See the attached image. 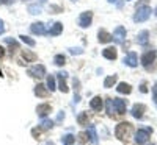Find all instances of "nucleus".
Masks as SVG:
<instances>
[{"instance_id":"nucleus-1","label":"nucleus","mask_w":157,"mask_h":145,"mask_svg":"<svg viewBox=\"0 0 157 145\" xmlns=\"http://www.w3.org/2000/svg\"><path fill=\"white\" fill-rule=\"evenodd\" d=\"M126 106H127L126 100H121V98H110V100H107V112L110 115L113 112L124 114L126 112Z\"/></svg>"},{"instance_id":"nucleus-2","label":"nucleus","mask_w":157,"mask_h":145,"mask_svg":"<svg viewBox=\"0 0 157 145\" xmlns=\"http://www.w3.org/2000/svg\"><path fill=\"white\" fill-rule=\"evenodd\" d=\"M130 131H132V125H130L129 122H123L116 126V131H115V134L116 137H120V139H124L130 134Z\"/></svg>"},{"instance_id":"nucleus-3","label":"nucleus","mask_w":157,"mask_h":145,"mask_svg":"<svg viewBox=\"0 0 157 145\" xmlns=\"http://www.w3.org/2000/svg\"><path fill=\"white\" fill-rule=\"evenodd\" d=\"M151 8L149 6H140L138 9H137V12H135V16H134V20L135 22H145V20H148V17L151 16Z\"/></svg>"},{"instance_id":"nucleus-4","label":"nucleus","mask_w":157,"mask_h":145,"mask_svg":"<svg viewBox=\"0 0 157 145\" xmlns=\"http://www.w3.org/2000/svg\"><path fill=\"white\" fill-rule=\"evenodd\" d=\"M151 128H146V129H138L135 133V142L137 143H146L149 140V134H151Z\"/></svg>"},{"instance_id":"nucleus-5","label":"nucleus","mask_w":157,"mask_h":145,"mask_svg":"<svg viewBox=\"0 0 157 145\" xmlns=\"http://www.w3.org/2000/svg\"><path fill=\"white\" fill-rule=\"evenodd\" d=\"M91 20H93V12L91 11H85L80 14V17H78V25H80L82 28H86L91 25Z\"/></svg>"},{"instance_id":"nucleus-6","label":"nucleus","mask_w":157,"mask_h":145,"mask_svg":"<svg viewBox=\"0 0 157 145\" xmlns=\"http://www.w3.org/2000/svg\"><path fill=\"white\" fill-rule=\"evenodd\" d=\"M112 37L115 39L118 44H123L124 39H126V28L124 27H116L115 31H113V34H112Z\"/></svg>"},{"instance_id":"nucleus-7","label":"nucleus","mask_w":157,"mask_h":145,"mask_svg":"<svg viewBox=\"0 0 157 145\" xmlns=\"http://www.w3.org/2000/svg\"><path fill=\"white\" fill-rule=\"evenodd\" d=\"M29 73L32 76H36V78H43L46 75V69H44L43 64H36V65H33L32 69H29Z\"/></svg>"},{"instance_id":"nucleus-8","label":"nucleus","mask_w":157,"mask_h":145,"mask_svg":"<svg viewBox=\"0 0 157 145\" xmlns=\"http://www.w3.org/2000/svg\"><path fill=\"white\" fill-rule=\"evenodd\" d=\"M30 30H32L35 34H46V33H47L46 25H44L43 22H35V23H32Z\"/></svg>"},{"instance_id":"nucleus-9","label":"nucleus","mask_w":157,"mask_h":145,"mask_svg":"<svg viewBox=\"0 0 157 145\" xmlns=\"http://www.w3.org/2000/svg\"><path fill=\"white\" fill-rule=\"evenodd\" d=\"M154 58H155L154 51H148V53H145V55L141 56V64L145 65V67H149V64L154 62Z\"/></svg>"},{"instance_id":"nucleus-10","label":"nucleus","mask_w":157,"mask_h":145,"mask_svg":"<svg viewBox=\"0 0 157 145\" xmlns=\"http://www.w3.org/2000/svg\"><path fill=\"white\" fill-rule=\"evenodd\" d=\"M148 41H149V31H148V30L140 31V33H138V36H137V42H138L140 45H146V44H148Z\"/></svg>"},{"instance_id":"nucleus-11","label":"nucleus","mask_w":157,"mask_h":145,"mask_svg":"<svg viewBox=\"0 0 157 145\" xmlns=\"http://www.w3.org/2000/svg\"><path fill=\"white\" fill-rule=\"evenodd\" d=\"M124 62L127 64V65H130V67H135L137 65V53L135 51H130V53H127V56L124 58Z\"/></svg>"},{"instance_id":"nucleus-12","label":"nucleus","mask_w":157,"mask_h":145,"mask_svg":"<svg viewBox=\"0 0 157 145\" xmlns=\"http://www.w3.org/2000/svg\"><path fill=\"white\" fill-rule=\"evenodd\" d=\"M102 55H104V58H107V59H116L118 51H116L115 47H107L105 50L102 51Z\"/></svg>"},{"instance_id":"nucleus-13","label":"nucleus","mask_w":157,"mask_h":145,"mask_svg":"<svg viewBox=\"0 0 157 145\" xmlns=\"http://www.w3.org/2000/svg\"><path fill=\"white\" fill-rule=\"evenodd\" d=\"M145 104H134V108H132V115L135 118H141L143 117V112H145Z\"/></svg>"},{"instance_id":"nucleus-14","label":"nucleus","mask_w":157,"mask_h":145,"mask_svg":"<svg viewBox=\"0 0 157 145\" xmlns=\"http://www.w3.org/2000/svg\"><path fill=\"white\" fill-rule=\"evenodd\" d=\"M68 76V73L66 72H60L58 73V80H60V84H58V87H60V90L61 92H64V94H66V92L69 90L68 89V86H66V83H64V78Z\"/></svg>"},{"instance_id":"nucleus-15","label":"nucleus","mask_w":157,"mask_h":145,"mask_svg":"<svg viewBox=\"0 0 157 145\" xmlns=\"http://www.w3.org/2000/svg\"><path fill=\"white\" fill-rule=\"evenodd\" d=\"M90 106H91V109H94V111H101V109L104 108L102 98H101V97H94L93 100L90 101Z\"/></svg>"},{"instance_id":"nucleus-16","label":"nucleus","mask_w":157,"mask_h":145,"mask_svg":"<svg viewBox=\"0 0 157 145\" xmlns=\"http://www.w3.org/2000/svg\"><path fill=\"white\" fill-rule=\"evenodd\" d=\"M36 112L38 115H41V117H46L49 112H50V104L49 103H44V104H39V106L36 108Z\"/></svg>"},{"instance_id":"nucleus-17","label":"nucleus","mask_w":157,"mask_h":145,"mask_svg":"<svg viewBox=\"0 0 157 145\" xmlns=\"http://www.w3.org/2000/svg\"><path fill=\"white\" fill-rule=\"evenodd\" d=\"M35 94H36L38 97L46 98V97L49 95V90H47V87H46L44 84H38V86L35 87Z\"/></svg>"},{"instance_id":"nucleus-18","label":"nucleus","mask_w":157,"mask_h":145,"mask_svg":"<svg viewBox=\"0 0 157 145\" xmlns=\"http://www.w3.org/2000/svg\"><path fill=\"white\" fill-rule=\"evenodd\" d=\"M61 31H63V23L57 22V23H54V27H52V28H50L47 33H49L50 36H58Z\"/></svg>"},{"instance_id":"nucleus-19","label":"nucleus","mask_w":157,"mask_h":145,"mask_svg":"<svg viewBox=\"0 0 157 145\" xmlns=\"http://www.w3.org/2000/svg\"><path fill=\"white\" fill-rule=\"evenodd\" d=\"M112 34L109 33V31H105V30H99V41L101 42H110L112 41Z\"/></svg>"},{"instance_id":"nucleus-20","label":"nucleus","mask_w":157,"mask_h":145,"mask_svg":"<svg viewBox=\"0 0 157 145\" xmlns=\"http://www.w3.org/2000/svg\"><path fill=\"white\" fill-rule=\"evenodd\" d=\"M116 90L120 92V94H130V86L127 84V83H120L118 84V87H116Z\"/></svg>"},{"instance_id":"nucleus-21","label":"nucleus","mask_w":157,"mask_h":145,"mask_svg":"<svg viewBox=\"0 0 157 145\" xmlns=\"http://www.w3.org/2000/svg\"><path fill=\"white\" fill-rule=\"evenodd\" d=\"M116 80H118V76H116V75H110V76H107V78H105V81H104V87H113L115 83H116Z\"/></svg>"},{"instance_id":"nucleus-22","label":"nucleus","mask_w":157,"mask_h":145,"mask_svg":"<svg viewBox=\"0 0 157 145\" xmlns=\"http://www.w3.org/2000/svg\"><path fill=\"white\" fill-rule=\"evenodd\" d=\"M88 133H90V139L93 143H98V133H96V126L94 125H91L88 128Z\"/></svg>"},{"instance_id":"nucleus-23","label":"nucleus","mask_w":157,"mask_h":145,"mask_svg":"<svg viewBox=\"0 0 157 145\" xmlns=\"http://www.w3.org/2000/svg\"><path fill=\"white\" fill-rule=\"evenodd\" d=\"M19 37H21V41H22L24 44H27V45H30V47H35V44H36L33 39H30L29 36H24V34H22V36H19Z\"/></svg>"},{"instance_id":"nucleus-24","label":"nucleus","mask_w":157,"mask_h":145,"mask_svg":"<svg viewBox=\"0 0 157 145\" xmlns=\"http://www.w3.org/2000/svg\"><path fill=\"white\" fill-rule=\"evenodd\" d=\"M22 56H24V59H25V61H35V59H36V55H35V53H32V51H29V50H25Z\"/></svg>"},{"instance_id":"nucleus-25","label":"nucleus","mask_w":157,"mask_h":145,"mask_svg":"<svg viewBox=\"0 0 157 145\" xmlns=\"http://www.w3.org/2000/svg\"><path fill=\"white\" fill-rule=\"evenodd\" d=\"M29 12H30V14H39V12H41V6L30 5V6H29Z\"/></svg>"},{"instance_id":"nucleus-26","label":"nucleus","mask_w":157,"mask_h":145,"mask_svg":"<svg viewBox=\"0 0 157 145\" xmlns=\"http://www.w3.org/2000/svg\"><path fill=\"white\" fill-rule=\"evenodd\" d=\"M47 86H49L47 89H50V92H52V90H55V78L52 76V75L47 78Z\"/></svg>"},{"instance_id":"nucleus-27","label":"nucleus","mask_w":157,"mask_h":145,"mask_svg":"<svg viewBox=\"0 0 157 145\" xmlns=\"http://www.w3.org/2000/svg\"><path fill=\"white\" fill-rule=\"evenodd\" d=\"M74 140H75V137H74V136H71V134H66V136L63 137L64 145H72V143H74Z\"/></svg>"},{"instance_id":"nucleus-28","label":"nucleus","mask_w":157,"mask_h":145,"mask_svg":"<svg viewBox=\"0 0 157 145\" xmlns=\"http://www.w3.org/2000/svg\"><path fill=\"white\" fill-rule=\"evenodd\" d=\"M54 61H55V64H57V65H63L64 62H66V58H64L63 55H57V56L54 58Z\"/></svg>"},{"instance_id":"nucleus-29","label":"nucleus","mask_w":157,"mask_h":145,"mask_svg":"<svg viewBox=\"0 0 157 145\" xmlns=\"http://www.w3.org/2000/svg\"><path fill=\"white\" fill-rule=\"evenodd\" d=\"M86 136H88V133H86V134H85V133H78V134H77L78 142H80V143H86V140H88V139H86Z\"/></svg>"},{"instance_id":"nucleus-30","label":"nucleus","mask_w":157,"mask_h":145,"mask_svg":"<svg viewBox=\"0 0 157 145\" xmlns=\"http://www.w3.org/2000/svg\"><path fill=\"white\" fill-rule=\"evenodd\" d=\"M86 118H88V114H86V112H82L80 115H78V123L85 125V123H86Z\"/></svg>"},{"instance_id":"nucleus-31","label":"nucleus","mask_w":157,"mask_h":145,"mask_svg":"<svg viewBox=\"0 0 157 145\" xmlns=\"http://www.w3.org/2000/svg\"><path fill=\"white\" fill-rule=\"evenodd\" d=\"M5 41H6V42L11 45V48H13V47H14V48H17V47H19L17 41H14V39H11V37H5Z\"/></svg>"},{"instance_id":"nucleus-32","label":"nucleus","mask_w":157,"mask_h":145,"mask_svg":"<svg viewBox=\"0 0 157 145\" xmlns=\"http://www.w3.org/2000/svg\"><path fill=\"white\" fill-rule=\"evenodd\" d=\"M41 125H43V128H50L52 125H54V122H52V120H43Z\"/></svg>"},{"instance_id":"nucleus-33","label":"nucleus","mask_w":157,"mask_h":145,"mask_svg":"<svg viewBox=\"0 0 157 145\" xmlns=\"http://www.w3.org/2000/svg\"><path fill=\"white\" fill-rule=\"evenodd\" d=\"M69 51H71L72 55H80V53H83L82 48H69Z\"/></svg>"},{"instance_id":"nucleus-34","label":"nucleus","mask_w":157,"mask_h":145,"mask_svg":"<svg viewBox=\"0 0 157 145\" xmlns=\"http://www.w3.org/2000/svg\"><path fill=\"white\" fill-rule=\"evenodd\" d=\"M32 134H33V137L38 139V136L41 134V129H39V128H33V129H32Z\"/></svg>"},{"instance_id":"nucleus-35","label":"nucleus","mask_w":157,"mask_h":145,"mask_svg":"<svg viewBox=\"0 0 157 145\" xmlns=\"http://www.w3.org/2000/svg\"><path fill=\"white\" fill-rule=\"evenodd\" d=\"M152 94H154V101L157 103V84L152 86Z\"/></svg>"},{"instance_id":"nucleus-36","label":"nucleus","mask_w":157,"mask_h":145,"mask_svg":"<svg viewBox=\"0 0 157 145\" xmlns=\"http://www.w3.org/2000/svg\"><path fill=\"white\" fill-rule=\"evenodd\" d=\"M140 90L143 92V94H145V92H148V87H146V83H143V84L140 86Z\"/></svg>"},{"instance_id":"nucleus-37","label":"nucleus","mask_w":157,"mask_h":145,"mask_svg":"<svg viewBox=\"0 0 157 145\" xmlns=\"http://www.w3.org/2000/svg\"><path fill=\"white\" fill-rule=\"evenodd\" d=\"M109 2H110V3H116L118 6H121V5H123V2H121V0H109Z\"/></svg>"},{"instance_id":"nucleus-38","label":"nucleus","mask_w":157,"mask_h":145,"mask_svg":"<svg viewBox=\"0 0 157 145\" xmlns=\"http://www.w3.org/2000/svg\"><path fill=\"white\" fill-rule=\"evenodd\" d=\"M5 33V27H3V20H0V34Z\"/></svg>"},{"instance_id":"nucleus-39","label":"nucleus","mask_w":157,"mask_h":145,"mask_svg":"<svg viewBox=\"0 0 157 145\" xmlns=\"http://www.w3.org/2000/svg\"><path fill=\"white\" fill-rule=\"evenodd\" d=\"M3 53H5V51H3V47H0V58L3 56Z\"/></svg>"},{"instance_id":"nucleus-40","label":"nucleus","mask_w":157,"mask_h":145,"mask_svg":"<svg viewBox=\"0 0 157 145\" xmlns=\"http://www.w3.org/2000/svg\"><path fill=\"white\" fill-rule=\"evenodd\" d=\"M0 2H2V3H11L13 0H0Z\"/></svg>"},{"instance_id":"nucleus-41","label":"nucleus","mask_w":157,"mask_h":145,"mask_svg":"<svg viewBox=\"0 0 157 145\" xmlns=\"http://www.w3.org/2000/svg\"><path fill=\"white\" fill-rule=\"evenodd\" d=\"M154 12H155V16H157V8H155V11H154Z\"/></svg>"},{"instance_id":"nucleus-42","label":"nucleus","mask_w":157,"mask_h":145,"mask_svg":"<svg viewBox=\"0 0 157 145\" xmlns=\"http://www.w3.org/2000/svg\"><path fill=\"white\" fill-rule=\"evenodd\" d=\"M41 2H46V0H41Z\"/></svg>"},{"instance_id":"nucleus-43","label":"nucleus","mask_w":157,"mask_h":145,"mask_svg":"<svg viewBox=\"0 0 157 145\" xmlns=\"http://www.w3.org/2000/svg\"><path fill=\"white\" fill-rule=\"evenodd\" d=\"M0 75H2V72H0Z\"/></svg>"},{"instance_id":"nucleus-44","label":"nucleus","mask_w":157,"mask_h":145,"mask_svg":"<svg viewBox=\"0 0 157 145\" xmlns=\"http://www.w3.org/2000/svg\"><path fill=\"white\" fill-rule=\"evenodd\" d=\"M72 2H75V0H72Z\"/></svg>"}]
</instances>
